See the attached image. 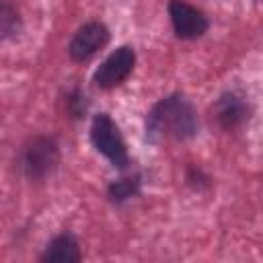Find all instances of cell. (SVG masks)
<instances>
[{
    "label": "cell",
    "mask_w": 263,
    "mask_h": 263,
    "mask_svg": "<svg viewBox=\"0 0 263 263\" xmlns=\"http://www.w3.org/2000/svg\"><path fill=\"white\" fill-rule=\"evenodd\" d=\"M197 134V115L191 103L181 95L158 101L146 117V136L152 142L162 138L189 140Z\"/></svg>",
    "instance_id": "cell-1"
},
{
    "label": "cell",
    "mask_w": 263,
    "mask_h": 263,
    "mask_svg": "<svg viewBox=\"0 0 263 263\" xmlns=\"http://www.w3.org/2000/svg\"><path fill=\"white\" fill-rule=\"evenodd\" d=\"M134 64H136V53L132 47L123 45V47H117L97 70H95V76H92V82L99 86V88H113L117 84H121L134 70Z\"/></svg>",
    "instance_id": "cell-4"
},
{
    "label": "cell",
    "mask_w": 263,
    "mask_h": 263,
    "mask_svg": "<svg viewBox=\"0 0 263 263\" xmlns=\"http://www.w3.org/2000/svg\"><path fill=\"white\" fill-rule=\"evenodd\" d=\"M90 142L97 148V152H101L113 166L127 168L129 154H127L125 142H123L115 121L107 113L95 115V119L90 123Z\"/></svg>",
    "instance_id": "cell-3"
},
{
    "label": "cell",
    "mask_w": 263,
    "mask_h": 263,
    "mask_svg": "<svg viewBox=\"0 0 263 263\" xmlns=\"http://www.w3.org/2000/svg\"><path fill=\"white\" fill-rule=\"evenodd\" d=\"M107 43H109V29L99 21H90L76 31V35L68 45V53L74 62H86Z\"/></svg>",
    "instance_id": "cell-6"
},
{
    "label": "cell",
    "mask_w": 263,
    "mask_h": 263,
    "mask_svg": "<svg viewBox=\"0 0 263 263\" xmlns=\"http://www.w3.org/2000/svg\"><path fill=\"white\" fill-rule=\"evenodd\" d=\"M60 162V150L53 138L35 136L31 138L21 152V168L27 179L43 181L47 179Z\"/></svg>",
    "instance_id": "cell-2"
},
{
    "label": "cell",
    "mask_w": 263,
    "mask_h": 263,
    "mask_svg": "<svg viewBox=\"0 0 263 263\" xmlns=\"http://www.w3.org/2000/svg\"><path fill=\"white\" fill-rule=\"evenodd\" d=\"M0 31H2V39H12L21 31L18 10L8 0H4L2 6H0Z\"/></svg>",
    "instance_id": "cell-9"
},
{
    "label": "cell",
    "mask_w": 263,
    "mask_h": 263,
    "mask_svg": "<svg viewBox=\"0 0 263 263\" xmlns=\"http://www.w3.org/2000/svg\"><path fill=\"white\" fill-rule=\"evenodd\" d=\"M140 191V179L138 177H127V179H119L115 183H111L109 187V197L115 203H123L132 197H136Z\"/></svg>",
    "instance_id": "cell-10"
},
{
    "label": "cell",
    "mask_w": 263,
    "mask_h": 263,
    "mask_svg": "<svg viewBox=\"0 0 263 263\" xmlns=\"http://www.w3.org/2000/svg\"><path fill=\"white\" fill-rule=\"evenodd\" d=\"M82 259L78 240L70 234V232H62L55 238H51V242L45 247V251L41 253V261H49V263H78Z\"/></svg>",
    "instance_id": "cell-7"
},
{
    "label": "cell",
    "mask_w": 263,
    "mask_h": 263,
    "mask_svg": "<svg viewBox=\"0 0 263 263\" xmlns=\"http://www.w3.org/2000/svg\"><path fill=\"white\" fill-rule=\"evenodd\" d=\"M257 2H263V0H257Z\"/></svg>",
    "instance_id": "cell-11"
},
{
    "label": "cell",
    "mask_w": 263,
    "mask_h": 263,
    "mask_svg": "<svg viewBox=\"0 0 263 263\" xmlns=\"http://www.w3.org/2000/svg\"><path fill=\"white\" fill-rule=\"evenodd\" d=\"M168 16L173 31L179 39H197L208 31V18L201 10L187 4L185 0H171L168 2Z\"/></svg>",
    "instance_id": "cell-5"
},
{
    "label": "cell",
    "mask_w": 263,
    "mask_h": 263,
    "mask_svg": "<svg viewBox=\"0 0 263 263\" xmlns=\"http://www.w3.org/2000/svg\"><path fill=\"white\" fill-rule=\"evenodd\" d=\"M247 103L242 101V97L234 95V92H228V95H222L214 107V115L218 119V123L226 129H232L236 125H240L245 119H247Z\"/></svg>",
    "instance_id": "cell-8"
}]
</instances>
